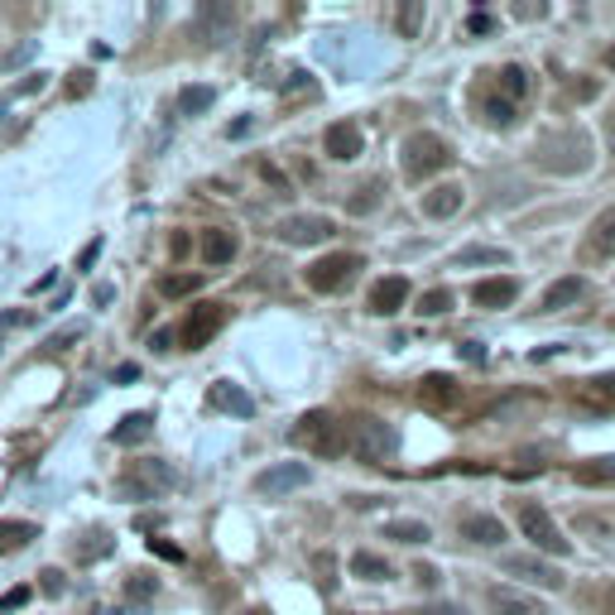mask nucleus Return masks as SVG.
<instances>
[{
    "instance_id": "f257e3e1",
    "label": "nucleus",
    "mask_w": 615,
    "mask_h": 615,
    "mask_svg": "<svg viewBox=\"0 0 615 615\" xmlns=\"http://www.w3.org/2000/svg\"><path fill=\"white\" fill-rule=\"evenodd\" d=\"M395 447H399L395 428H389L385 419H375V413H351V419L342 423V452H351L356 462L380 466L395 457Z\"/></svg>"
},
{
    "instance_id": "f03ea898",
    "label": "nucleus",
    "mask_w": 615,
    "mask_h": 615,
    "mask_svg": "<svg viewBox=\"0 0 615 615\" xmlns=\"http://www.w3.org/2000/svg\"><path fill=\"white\" fill-rule=\"evenodd\" d=\"M452 144H447L443 136H433V130H413V136L405 140V174L413 178V183H423V178L452 169Z\"/></svg>"
},
{
    "instance_id": "7ed1b4c3",
    "label": "nucleus",
    "mask_w": 615,
    "mask_h": 615,
    "mask_svg": "<svg viewBox=\"0 0 615 615\" xmlns=\"http://www.w3.org/2000/svg\"><path fill=\"white\" fill-rule=\"evenodd\" d=\"M174 481H178V476H174V466L154 457V462L126 466V472H120V481H116V490H120L126 500H154V496H169Z\"/></svg>"
},
{
    "instance_id": "20e7f679",
    "label": "nucleus",
    "mask_w": 615,
    "mask_h": 615,
    "mask_svg": "<svg viewBox=\"0 0 615 615\" xmlns=\"http://www.w3.org/2000/svg\"><path fill=\"white\" fill-rule=\"evenodd\" d=\"M294 447H308L312 457H337L342 452V423L332 419V413H322V409H312L304 413V419L294 423Z\"/></svg>"
},
{
    "instance_id": "39448f33",
    "label": "nucleus",
    "mask_w": 615,
    "mask_h": 615,
    "mask_svg": "<svg viewBox=\"0 0 615 615\" xmlns=\"http://www.w3.org/2000/svg\"><path fill=\"white\" fill-rule=\"evenodd\" d=\"M361 270H366L361 255H346V251L322 255V260L308 265V289H318V294H337V289L351 284V279L361 274Z\"/></svg>"
},
{
    "instance_id": "423d86ee",
    "label": "nucleus",
    "mask_w": 615,
    "mask_h": 615,
    "mask_svg": "<svg viewBox=\"0 0 615 615\" xmlns=\"http://www.w3.org/2000/svg\"><path fill=\"white\" fill-rule=\"evenodd\" d=\"M543 144L548 150H563L558 159H543V169H553V174H581L591 164V140L581 136V130H558V136H548Z\"/></svg>"
},
{
    "instance_id": "0eeeda50",
    "label": "nucleus",
    "mask_w": 615,
    "mask_h": 615,
    "mask_svg": "<svg viewBox=\"0 0 615 615\" xmlns=\"http://www.w3.org/2000/svg\"><path fill=\"white\" fill-rule=\"evenodd\" d=\"M520 529L529 534L534 548H543V553H558V558L567 553L563 529L553 524V514H548V510H539V505H520Z\"/></svg>"
},
{
    "instance_id": "6e6552de",
    "label": "nucleus",
    "mask_w": 615,
    "mask_h": 615,
    "mask_svg": "<svg viewBox=\"0 0 615 615\" xmlns=\"http://www.w3.org/2000/svg\"><path fill=\"white\" fill-rule=\"evenodd\" d=\"M221 322H227V308H221V304H197L183 318V332H178V337H183L188 351H197V346H207L212 337H217Z\"/></svg>"
},
{
    "instance_id": "1a4fd4ad",
    "label": "nucleus",
    "mask_w": 615,
    "mask_h": 615,
    "mask_svg": "<svg viewBox=\"0 0 615 615\" xmlns=\"http://www.w3.org/2000/svg\"><path fill=\"white\" fill-rule=\"evenodd\" d=\"M274 236L284 245H318V241L332 236V221L318 217V212H304V217H284V221H279Z\"/></svg>"
},
{
    "instance_id": "9d476101",
    "label": "nucleus",
    "mask_w": 615,
    "mask_h": 615,
    "mask_svg": "<svg viewBox=\"0 0 615 615\" xmlns=\"http://www.w3.org/2000/svg\"><path fill=\"white\" fill-rule=\"evenodd\" d=\"M505 573L510 577H524V581H539V587L548 591H563L567 587V577H563V567H553V563H543V558H505Z\"/></svg>"
},
{
    "instance_id": "9b49d317",
    "label": "nucleus",
    "mask_w": 615,
    "mask_h": 615,
    "mask_svg": "<svg viewBox=\"0 0 615 615\" xmlns=\"http://www.w3.org/2000/svg\"><path fill=\"white\" fill-rule=\"evenodd\" d=\"M308 486V466L304 462H279V466H270L260 481H255V490L260 496H289V490H304Z\"/></svg>"
},
{
    "instance_id": "f8f14e48",
    "label": "nucleus",
    "mask_w": 615,
    "mask_h": 615,
    "mask_svg": "<svg viewBox=\"0 0 615 615\" xmlns=\"http://www.w3.org/2000/svg\"><path fill=\"white\" fill-rule=\"evenodd\" d=\"M322 144H328V154H332L337 164H351L356 154L366 150V136H361V126H351V120H337V126H328Z\"/></svg>"
},
{
    "instance_id": "ddd939ff",
    "label": "nucleus",
    "mask_w": 615,
    "mask_h": 615,
    "mask_svg": "<svg viewBox=\"0 0 615 615\" xmlns=\"http://www.w3.org/2000/svg\"><path fill=\"white\" fill-rule=\"evenodd\" d=\"M486 601L496 615H548V606L539 597H524V591H514V587H490Z\"/></svg>"
},
{
    "instance_id": "4468645a",
    "label": "nucleus",
    "mask_w": 615,
    "mask_h": 615,
    "mask_svg": "<svg viewBox=\"0 0 615 615\" xmlns=\"http://www.w3.org/2000/svg\"><path fill=\"white\" fill-rule=\"evenodd\" d=\"M419 405L423 409H452V405H462V385H457L452 375H428L419 385Z\"/></svg>"
},
{
    "instance_id": "2eb2a0df",
    "label": "nucleus",
    "mask_w": 615,
    "mask_h": 615,
    "mask_svg": "<svg viewBox=\"0 0 615 615\" xmlns=\"http://www.w3.org/2000/svg\"><path fill=\"white\" fill-rule=\"evenodd\" d=\"M462 197H466L462 183H438V188H428V193H423V217H433V221L452 217V212H462Z\"/></svg>"
},
{
    "instance_id": "dca6fc26",
    "label": "nucleus",
    "mask_w": 615,
    "mask_h": 615,
    "mask_svg": "<svg viewBox=\"0 0 615 615\" xmlns=\"http://www.w3.org/2000/svg\"><path fill=\"white\" fill-rule=\"evenodd\" d=\"M462 539H472L481 548H496V543H505V524L496 520V514H462Z\"/></svg>"
},
{
    "instance_id": "f3484780",
    "label": "nucleus",
    "mask_w": 615,
    "mask_h": 615,
    "mask_svg": "<svg viewBox=\"0 0 615 615\" xmlns=\"http://www.w3.org/2000/svg\"><path fill=\"white\" fill-rule=\"evenodd\" d=\"M405 304H409V279L389 274V279H380V284L371 289V312H380V318H389V312H399Z\"/></svg>"
},
{
    "instance_id": "a211bd4d",
    "label": "nucleus",
    "mask_w": 615,
    "mask_h": 615,
    "mask_svg": "<svg viewBox=\"0 0 615 615\" xmlns=\"http://www.w3.org/2000/svg\"><path fill=\"white\" fill-rule=\"evenodd\" d=\"M197 251H203V260L217 270V265H231L236 260V251H241V241L231 236V231H221V227H212L203 231V241H197Z\"/></svg>"
},
{
    "instance_id": "6ab92c4d",
    "label": "nucleus",
    "mask_w": 615,
    "mask_h": 615,
    "mask_svg": "<svg viewBox=\"0 0 615 615\" xmlns=\"http://www.w3.org/2000/svg\"><path fill=\"white\" fill-rule=\"evenodd\" d=\"M587 255L591 260H611L615 255V207H606L587 231Z\"/></svg>"
},
{
    "instance_id": "aec40b11",
    "label": "nucleus",
    "mask_w": 615,
    "mask_h": 615,
    "mask_svg": "<svg viewBox=\"0 0 615 615\" xmlns=\"http://www.w3.org/2000/svg\"><path fill=\"white\" fill-rule=\"evenodd\" d=\"M212 409L236 413V419H251V413H255V399L245 395L241 385H231V380H217V385H212Z\"/></svg>"
},
{
    "instance_id": "412c9836",
    "label": "nucleus",
    "mask_w": 615,
    "mask_h": 615,
    "mask_svg": "<svg viewBox=\"0 0 615 615\" xmlns=\"http://www.w3.org/2000/svg\"><path fill=\"white\" fill-rule=\"evenodd\" d=\"M472 298L481 308H510L520 298V279H481L472 289Z\"/></svg>"
},
{
    "instance_id": "4be33fe9",
    "label": "nucleus",
    "mask_w": 615,
    "mask_h": 615,
    "mask_svg": "<svg viewBox=\"0 0 615 615\" xmlns=\"http://www.w3.org/2000/svg\"><path fill=\"white\" fill-rule=\"evenodd\" d=\"M577 298H587V279L567 274V279H558V284L543 294V312H563L567 304H577Z\"/></svg>"
},
{
    "instance_id": "5701e85b",
    "label": "nucleus",
    "mask_w": 615,
    "mask_h": 615,
    "mask_svg": "<svg viewBox=\"0 0 615 615\" xmlns=\"http://www.w3.org/2000/svg\"><path fill=\"white\" fill-rule=\"evenodd\" d=\"M39 539V524H29V520H5L0 524V558L5 553H20V548H29Z\"/></svg>"
},
{
    "instance_id": "b1692460",
    "label": "nucleus",
    "mask_w": 615,
    "mask_h": 615,
    "mask_svg": "<svg viewBox=\"0 0 615 615\" xmlns=\"http://www.w3.org/2000/svg\"><path fill=\"white\" fill-rule=\"evenodd\" d=\"M154 433V413H126V419L116 423V433H111V438H116L120 447H136V443H144Z\"/></svg>"
},
{
    "instance_id": "393cba45",
    "label": "nucleus",
    "mask_w": 615,
    "mask_h": 615,
    "mask_svg": "<svg viewBox=\"0 0 615 615\" xmlns=\"http://www.w3.org/2000/svg\"><path fill=\"white\" fill-rule=\"evenodd\" d=\"M496 87H500V97H505V102L514 106L524 92H529V73H524L520 63H505V68L496 73Z\"/></svg>"
},
{
    "instance_id": "a878e982",
    "label": "nucleus",
    "mask_w": 615,
    "mask_h": 615,
    "mask_svg": "<svg viewBox=\"0 0 615 615\" xmlns=\"http://www.w3.org/2000/svg\"><path fill=\"white\" fill-rule=\"evenodd\" d=\"M212 102H217V92L203 87V82H193V87L178 92V111H183V116H203V111H212Z\"/></svg>"
},
{
    "instance_id": "bb28decb",
    "label": "nucleus",
    "mask_w": 615,
    "mask_h": 615,
    "mask_svg": "<svg viewBox=\"0 0 615 615\" xmlns=\"http://www.w3.org/2000/svg\"><path fill=\"white\" fill-rule=\"evenodd\" d=\"M573 476L581 481V486H615V457H597V462L577 466Z\"/></svg>"
},
{
    "instance_id": "cd10ccee",
    "label": "nucleus",
    "mask_w": 615,
    "mask_h": 615,
    "mask_svg": "<svg viewBox=\"0 0 615 615\" xmlns=\"http://www.w3.org/2000/svg\"><path fill=\"white\" fill-rule=\"evenodd\" d=\"M385 539H395V543H428L433 534H428V524H419V520H389Z\"/></svg>"
},
{
    "instance_id": "c85d7f7f",
    "label": "nucleus",
    "mask_w": 615,
    "mask_h": 615,
    "mask_svg": "<svg viewBox=\"0 0 615 615\" xmlns=\"http://www.w3.org/2000/svg\"><path fill=\"white\" fill-rule=\"evenodd\" d=\"M510 255L496 251V245H466V251H457V270H472V265H505Z\"/></svg>"
},
{
    "instance_id": "c756f323",
    "label": "nucleus",
    "mask_w": 615,
    "mask_h": 615,
    "mask_svg": "<svg viewBox=\"0 0 615 615\" xmlns=\"http://www.w3.org/2000/svg\"><path fill=\"white\" fill-rule=\"evenodd\" d=\"M423 15H428V10H423V0H405V5L395 10V25H399V35L405 39H413L423 29Z\"/></svg>"
},
{
    "instance_id": "7c9ffc66",
    "label": "nucleus",
    "mask_w": 615,
    "mask_h": 615,
    "mask_svg": "<svg viewBox=\"0 0 615 615\" xmlns=\"http://www.w3.org/2000/svg\"><path fill=\"white\" fill-rule=\"evenodd\" d=\"M197 289H203V274H164L159 279L164 298H188V294H197Z\"/></svg>"
},
{
    "instance_id": "2f4dec72",
    "label": "nucleus",
    "mask_w": 615,
    "mask_h": 615,
    "mask_svg": "<svg viewBox=\"0 0 615 615\" xmlns=\"http://www.w3.org/2000/svg\"><path fill=\"white\" fill-rule=\"evenodd\" d=\"M351 573L361 577V581H385L389 577V563H385V558H375V553H356L351 558Z\"/></svg>"
},
{
    "instance_id": "473e14b6",
    "label": "nucleus",
    "mask_w": 615,
    "mask_h": 615,
    "mask_svg": "<svg viewBox=\"0 0 615 615\" xmlns=\"http://www.w3.org/2000/svg\"><path fill=\"white\" fill-rule=\"evenodd\" d=\"M581 399H591V405H615V375H597L581 385Z\"/></svg>"
},
{
    "instance_id": "72a5a7b5",
    "label": "nucleus",
    "mask_w": 615,
    "mask_h": 615,
    "mask_svg": "<svg viewBox=\"0 0 615 615\" xmlns=\"http://www.w3.org/2000/svg\"><path fill=\"white\" fill-rule=\"evenodd\" d=\"M380 193H385V183H375V178H371V183L356 188V197L346 203V212H351V217H361V212H371V207L380 203Z\"/></svg>"
},
{
    "instance_id": "f704fd0d",
    "label": "nucleus",
    "mask_w": 615,
    "mask_h": 615,
    "mask_svg": "<svg viewBox=\"0 0 615 615\" xmlns=\"http://www.w3.org/2000/svg\"><path fill=\"white\" fill-rule=\"evenodd\" d=\"M111 534L106 529H97V534H87V543H77V558H82V563H92V558H106L111 553Z\"/></svg>"
},
{
    "instance_id": "c9c22d12",
    "label": "nucleus",
    "mask_w": 615,
    "mask_h": 615,
    "mask_svg": "<svg viewBox=\"0 0 615 615\" xmlns=\"http://www.w3.org/2000/svg\"><path fill=\"white\" fill-rule=\"evenodd\" d=\"M447 308H452V294H447V289H428V294L419 298L423 318H438V312H447Z\"/></svg>"
},
{
    "instance_id": "e433bc0d",
    "label": "nucleus",
    "mask_w": 615,
    "mask_h": 615,
    "mask_svg": "<svg viewBox=\"0 0 615 615\" xmlns=\"http://www.w3.org/2000/svg\"><path fill=\"white\" fill-rule=\"evenodd\" d=\"M486 120L490 126H514V106L505 97H496V102H486Z\"/></svg>"
},
{
    "instance_id": "4c0bfd02",
    "label": "nucleus",
    "mask_w": 615,
    "mask_h": 615,
    "mask_svg": "<svg viewBox=\"0 0 615 615\" xmlns=\"http://www.w3.org/2000/svg\"><path fill=\"white\" fill-rule=\"evenodd\" d=\"M126 591H130V597H136V601H150L154 591H159V581H154L150 573H136V577L126 581Z\"/></svg>"
},
{
    "instance_id": "58836bf2",
    "label": "nucleus",
    "mask_w": 615,
    "mask_h": 615,
    "mask_svg": "<svg viewBox=\"0 0 615 615\" xmlns=\"http://www.w3.org/2000/svg\"><path fill=\"white\" fill-rule=\"evenodd\" d=\"M260 174H265V183H270V188H274V197H289V193H294V188H289V178H284V174H279V169H274V164H260Z\"/></svg>"
},
{
    "instance_id": "ea45409f",
    "label": "nucleus",
    "mask_w": 615,
    "mask_h": 615,
    "mask_svg": "<svg viewBox=\"0 0 615 615\" xmlns=\"http://www.w3.org/2000/svg\"><path fill=\"white\" fill-rule=\"evenodd\" d=\"M29 597H35V591H29V587H10L5 597H0V611H20Z\"/></svg>"
},
{
    "instance_id": "a19ab883",
    "label": "nucleus",
    "mask_w": 615,
    "mask_h": 615,
    "mask_svg": "<svg viewBox=\"0 0 615 615\" xmlns=\"http://www.w3.org/2000/svg\"><path fill=\"white\" fill-rule=\"evenodd\" d=\"M63 587H68V581H63V573H53V567H49V573H43V581H39L43 597H63Z\"/></svg>"
},
{
    "instance_id": "79ce46f5",
    "label": "nucleus",
    "mask_w": 615,
    "mask_h": 615,
    "mask_svg": "<svg viewBox=\"0 0 615 615\" xmlns=\"http://www.w3.org/2000/svg\"><path fill=\"white\" fill-rule=\"evenodd\" d=\"M97 255H102V236L82 245V255H77V270H92V265H97Z\"/></svg>"
},
{
    "instance_id": "37998d69",
    "label": "nucleus",
    "mask_w": 615,
    "mask_h": 615,
    "mask_svg": "<svg viewBox=\"0 0 615 615\" xmlns=\"http://www.w3.org/2000/svg\"><path fill=\"white\" fill-rule=\"evenodd\" d=\"M150 553H159V558H169V563H178V558H183V548L169 543V539H150Z\"/></svg>"
},
{
    "instance_id": "c03bdc74",
    "label": "nucleus",
    "mask_w": 615,
    "mask_h": 615,
    "mask_svg": "<svg viewBox=\"0 0 615 615\" xmlns=\"http://www.w3.org/2000/svg\"><path fill=\"white\" fill-rule=\"evenodd\" d=\"M35 312H0V328H29Z\"/></svg>"
},
{
    "instance_id": "a18cd8bd",
    "label": "nucleus",
    "mask_w": 615,
    "mask_h": 615,
    "mask_svg": "<svg viewBox=\"0 0 615 615\" xmlns=\"http://www.w3.org/2000/svg\"><path fill=\"white\" fill-rule=\"evenodd\" d=\"M87 87H92V73H73V82H68V97H82Z\"/></svg>"
},
{
    "instance_id": "49530a36",
    "label": "nucleus",
    "mask_w": 615,
    "mask_h": 615,
    "mask_svg": "<svg viewBox=\"0 0 615 615\" xmlns=\"http://www.w3.org/2000/svg\"><path fill=\"white\" fill-rule=\"evenodd\" d=\"M413 577H419V587H433V581H438V573H433V567H413Z\"/></svg>"
},
{
    "instance_id": "de8ad7c7",
    "label": "nucleus",
    "mask_w": 615,
    "mask_h": 615,
    "mask_svg": "<svg viewBox=\"0 0 615 615\" xmlns=\"http://www.w3.org/2000/svg\"><path fill=\"white\" fill-rule=\"evenodd\" d=\"M490 25H496V20H490V15H472V35H486Z\"/></svg>"
},
{
    "instance_id": "09e8293b",
    "label": "nucleus",
    "mask_w": 615,
    "mask_h": 615,
    "mask_svg": "<svg viewBox=\"0 0 615 615\" xmlns=\"http://www.w3.org/2000/svg\"><path fill=\"white\" fill-rule=\"evenodd\" d=\"M573 97H581V102H587V97H597V82H577Z\"/></svg>"
},
{
    "instance_id": "8fccbe9b",
    "label": "nucleus",
    "mask_w": 615,
    "mask_h": 615,
    "mask_svg": "<svg viewBox=\"0 0 615 615\" xmlns=\"http://www.w3.org/2000/svg\"><path fill=\"white\" fill-rule=\"evenodd\" d=\"M606 144H611V154H615V111L606 116Z\"/></svg>"
},
{
    "instance_id": "3c124183",
    "label": "nucleus",
    "mask_w": 615,
    "mask_h": 615,
    "mask_svg": "<svg viewBox=\"0 0 615 615\" xmlns=\"http://www.w3.org/2000/svg\"><path fill=\"white\" fill-rule=\"evenodd\" d=\"M606 611H611V615H615V587H611V591H606Z\"/></svg>"
},
{
    "instance_id": "603ef678",
    "label": "nucleus",
    "mask_w": 615,
    "mask_h": 615,
    "mask_svg": "<svg viewBox=\"0 0 615 615\" xmlns=\"http://www.w3.org/2000/svg\"><path fill=\"white\" fill-rule=\"evenodd\" d=\"M606 68H615V43H611V49H606Z\"/></svg>"
},
{
    "instance_id": "864d4df0",
    "label": "nucleus",
    "mask_w": 615,
    "mask_h": 615,
    "mask_svg": "<svg viewBox=\"0 0 615 615\" xmlns=\"http://www.w3.org/2000/svg\"><path fill=\"white\" fill-rule=\"evenodd\" d=\"M102 615H140V611H102Z\"/></svg>"
}]
</instances>
